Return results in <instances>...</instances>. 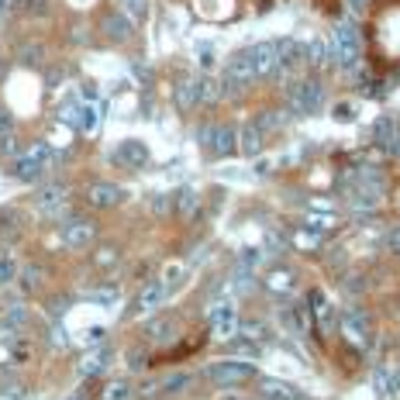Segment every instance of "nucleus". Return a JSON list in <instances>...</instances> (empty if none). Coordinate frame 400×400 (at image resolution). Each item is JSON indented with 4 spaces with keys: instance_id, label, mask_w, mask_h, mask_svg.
Returning a JSON list of instances; mask_svg holds the SVG:
<instances>
[{
    "instance_id": "nucleus-1",
    "label": "nucleus",
    "mask_w": 400,
    "mask_h": 400,
    "mask_svg": "<svg viewBox=\"0 0 400 400\" xmlns=\"http://www.w3.org/2000/svg\"><path fill=\"white\" fill-rule=\"evenodd\" d=\"M328 52H331V62H338L342 69H355L359 59H362V42H359L355 25H348V21L335 25V35H331Z\"/></svg>"
},
{
    "instance_id": "nucleus-2",
    "label": "nucleus",
    "mask_w": 400,
    "mask_h": 400,
    "mask_svg": "<svg viewBox=\"0 0 400 400\" xmlns=\"http://www.w3.org/2000/svg\"><path fill=\"white\" fill-rule=\"evenodd\" d=\"M287 104L294 114H314L324 104V86L318 80H297L287 90Z\"/></svg>"
},
{
    "instance_id": "nucleus-3",
    "label": "nucleus",
    "mask_w": 400,
    "mask_h": 400,
    "mask_svg": "<svg viewBox=\"0 0 400 400\" xmlns=\"http://www.w3.org/2000/svg\"><path fill=\"white\" fill-rule=\"evenodd\" d=\"M49 162H52V149L45 145V142H38V145H31L25 156H18L14 162V176L21 180V183H35L45 169H49Z\"/></svg>"
},
{
    "instance_id": "nucleus-4",
    "label": "nucleus",
    "mask_w": 400,
    "mask_h": 400,
    "mask_svg": "<svg viewBox=\"0 0 400 400\" xmlns=\"http://www.w3.org/2000/svg\"><path fill=\"white\" fill-rule=\"evenodd\" d=\"M256 376V366L245 362V359H221V362H211L207 366V379L217 383V387H239L245 379Z\"/></svg>"
},
{
    "instance_id": "nucleus-5",
    "label": "nucleus",
    "mask_w": 400,
    "mask_h": 400,
    "mask_svg": "<svg viewBox=\"0 0 400 400\" xmlns=\"http://www.w3.org/2000/svg\"><path fill=\"white\" fill-rule=\"evenodd\" d=\"M200 145L211 156H232V152H239V132L232 125H204L200 128Z\"/></svg>"
},
{
    "instance_id": "nucleus-6",
    "label": "nucleus",
    "mask_w": 400,
    "mask_h": 400,
    "mask_svg": "<svg viewBox=\"0 0 400 400\" xmlns=\"http://www.w3.org/2000/svg\"><path fill=\"white\" fill-rule=\"evenodd\" d=\"M241 59L248 62V69L256 73V80L273 76V73H276V42H259V45H248V49H241Z\"/></svg>"
},
{
    "instance_id": "nucleus-7",
    "label": "nucleus",
    "mask_w": 400,
    "mask_h": 400,
    "mask_svg": "<svg viewBox=\"0 0 400 400\" xmlns=\"http://www.w3.org/2000/svg\"><path fill=\"white\" fill-rule=\"evenodd\" d=\"M93 239H97V224L86 221V217H73V221L62 224V245L66 248H86Z\"/></svg>"
},
{
    "instance_id": "nucleus-8",
    "label": "nucleus",
    "mask_w": 400,
    "mask_h": 400,
    "mask_svg": "<svg viewBox=\"0 0 400 400\" xmlns=\"http://www.w3.org/2000/svg\"><path fill=\"white\" fill-rule=\"evenodd\" d=\"M66 200H69V190L66 187H42L35 193V211L42 217H55V214L66 211Z\"/></svg>"
},
{
    "instance_id": "nucleus-9",
    "label": "nucleus",
    "mask_w": 400,
    "mask_h": 400,
    "mask_svg": "<svg viewBox=\"0 0 400 400\" xmlns=\"http://www.w3.org/2000/svg\"><path fill=\"white\" fill-rule=\"evenodd\" d=\"M207 321H211V328H214V335L217 338H232L235 335V304L232 300H217L211 311H207Z\"/></svg>"
},
{
    "instance_id": "nucleus-10",
    "label": "nucleus",
    "mask_w": 400,
    "mask_h": 400,
    "mask_svg": "<svg viewBox=\"0 0 400 400\" xmlns=\"http://www.w3.org/2000/svg\"><path fill=\"white\" fill-rule=\"evenodd\" d=\"M125 197H128V193L118 187V183H93V187L86 190V204L97 207V211H110V207H118Z\"/></svg>"
},
{
    "instance_id": "nucleus-11",
    "label": "nucleus",
    "mask_w": 400,
    "mask_h": 400,
    "mask_svg": "<svg viewBox=\"0 0 400 400\" xmlns=\"http://www.w3.org/2000/svg\"><path fill=\"white\" fill-rule=\"evenodd\" d=\"M114 162H121V166H128V169H138V166L149 162V145L138 142V138H125V142L114 149Z\"/></svg>"
},
{
    "instance_id": "nucleus-12",
    "label": "nucleus",
    "mask_w": 400,
    "mask_h": 400,
    "mask_svg": "<svg viewBox=\"0 0 400 400\" xmlns=\"http://www.w3.org/2000/svg\"><path fill=\"white\" fill-rule=\"evenodd\" d=\"M307 62V45H300L294 38L276 42V69H297Z\"/></svg>"
},
{
    "instance_id": "nucleus-13",
    "label": "nucleus",
    "mask_w": 400,
    "mask_h": 400,
    "mask_svg": "<svg viewBox=\"0 0 400 400\" xmlns=\"http://www.w3.org/2000/svg\"><path fill=\"white\" fill-rule=\"evenodd\" d=\"M166 297H169V287L166 283H149V287H142V294L135 300V314H152V311H159L162 304H166Z\"/></svg>"
},
{
    "instance_id": "nucleus-14",
    "label": "nucleus",
    "mask_w": 400,
    "mask_h": 400,
    "mask_svg": "<svg viewBox=\"0 0 400 400\" xmlns=\"http://www.w3.org/2000/svg\"><path fill=\"white\" fill-rule=\"evenodd\" d=\"M104 35L110 42H128L135 35V21L125 14V11H110L104 18Z\"/></svg>"
},
{
    "instance_id": "nucleus-15",
    "label": "nucleus",
    "mask_w": 400,
    "mask_h": 400,
    "mask_svg": "<svg viewBox=\"0 0 400 400\" xmlns=\"http://www.w3.org/2000/svg\"><path fill=\"white\" fill-rule=\"evenodd\" d=\"M373 387L379 397H397L400 394V366H379L373 373Z\"/></svg>"
},
{
    "instance_id": "nucleus-16",
    "label": "nucleus",
    "mask_w": 400,
    "mask_h": 400,
    "mask_svg": "<svg viewBox=\"0 0 400 400\" xmlns=\"http://www.w3.org/2000/svg\"><path fill=\"white\" fill-rule=\"evenodd\" d=\"M263 142H266V132H263L256 121H248L239 135V152H245V156H259V152H263Z\"/></svg>"
},
{
    "instance_id": "nucleus-17",
    "label": "nucleus",
    "mask_w": 400,
    "mask_h": 400,
    "mask_svg": "<svg viewBox=\"0 0 400 400\" xmlns=\"http://www.w3.org/2000/svg\"><path fill=\"white\" fill-rule=\"evenodd\" d=\"M259 394L266 400H300V394L283 379H259Z\"/></svg>"
},
{
    "instance_id": "nucleus-18",
    "label": "nucleus",
    "mask_w": 400,
    "mask_h": 400,
    "mask_svg": "<svg viewBox=\"0 0 400 400\" xmlns=\"http://www.w3.org/2000/svg\"><path fill=\"white\" fill-rule=\"evenodd\" d=\"M114 362V355L107 352V348H97V352H90V355H83L80 362V376H101Z\"/></svg>"
},
{
    "instance_id": "nucleus-19",
    "label": "nucleus",
    "mask_w": 400,
    "mask_h": 400,
    "mask_svg": "<svg viewBox=\"0 0 400 400\" xmlns=\"http://www.w3.org/2000/svg\"><path fill=\"white\" fill-rule=\"evenodd\" d=\"M176 107H180V110H193V107H200V97H197V76L176 83Z\"/></svg>"
},
{
    "instance_id": "nucleus-20",
    "label": "nucleus",
    "mask_w": 400,
    "mask_h": 400,
    "mask_svg": "<svg viewBox=\"0 0 400 400\" xmlns=\"http://www.w3.org/2000/svg\"><path fill=\"white\" fill-rule=\"evenodd\" d=\"M145 335H149V338H156V342H169V338H176V321H173V318L149 321V324H145Z\"/></svg>"
},
{
    "instance_id": "nucleus-21",
    "label": "nucleus",
    "mask_w": 400,
    "mask_h": 400,
    "mask_svg": "<svg viewBox=\"0 0 400 400\" xmlns=\"http://www.w3.org/2000/svg\"><path fill=\"white\" fill-rule=\"evenodd\" d=\"M197 207H200V193H197V190L183 187L180 193H176V211L183 214V217H193V214H197Z\"/></svg>"
},
{
    "instance_id": "nucleus-22",
    "label": "nucleus",
    "mask_w": 400,
    "mask_h": 400,
    "mask_svg": "<svg viewBox=\"0 0 400 400\" xmlns=\"http://www.w3.org/2000/svg\"><path fill=\"white\" fill-rule=\"evenodd\" d=\"M307 62H311V66H328V62H331V52H328V42H324V38H314V42L307 45Z\"/></svg>"
},
{
    "instance_id": "nucleus-23",
    "label": "nucleus",
    "mask_w": 400,
    "mask_h": 400,
    "mask_svg": "<svg viewBox=\"0 0 400 400\" xmlns=\"http://www.w3.org/2000/svg\"><path fill=\"white\" fill-rule=\"evenodd\" d=\"M11 280H18V259L11 252H0V287H7Z\"/></svg>"
},
{
    "instance_id": "nucleus-24",
    "label": "nucleus",
    "mask_w": 400,
    "mask_h": 400,
    "mask_svg": "<svg viewBox=\"0 0 400 400\" xmlns=\"http://www.w3.org/2000/svg\"><path fill=\"white\" fill-rule=\"evenodd\" d=\"M132 397V383L128 379H114V383H107V390L101 394V400H128Z\"/></svg>"
},
{
    "instance_id": "nucleus-25",
    "label": "nucleus",
    "mask_w": 400,
    "mask_h": 400,
    "mask_svg": "<svg viewBox=\"0 0 400 400\" xmlns=\"http://www.w3.org/2000/svg\"><path fill=\"white\" fill-rule=\"evenodd\" d=\"M0 324H7V328H14V331H21V324H28V307H21V304H14V307H7V314L0 318Z\"/></svg>"
},
{
    "instance_id": "nucleus-26",
    "label": "nucleus",
    "mask_w": 400,
    "mask_h": 400,
    "mask_svg": "<svg viewBox=\"0 0 400 400\" xmlns=\"http://www.w3.org/2000/svg\"><path fill=\"white\" fill-rule=\"evenodd\" d=\"M121 4V11L132 18V21H142V18H149V0H118Z\"/></svg>"
},
{
    "instance_id": "nucleus-27",
    "label": "nucleus",
    "mask_w": 400,
    "mask_h": 400,
    "mask_svg": "<svg viewBox=\"0 0 400 400\" xmlns=\"http://www.w3.org/2000/svg\"><path fill=\"white\" fill-rule=\"evenodd\" d=\"M97 121H101V114H97V107H80V118H76V128L83 132H97Z\"/></svg>"
},
{
    "instance_id": "nucleus-28",
    "label": "nucleus",
    "mask_w": 400,
    "mask_h": 400,
    "mask_svg": "<svg viewBox=\"0 0 400 400\" xmlns=\"http://www.w3.org/2000/svg\"><path fill=\"white\" fill-rule=\"evenodd\" d=\"M18 280H21V290H38V283H42V269L38 266L18 269Z\"/></svg>"
},
{
    "instance_id": "nucleus-29",
    "label": "nucleus",
    "mask_w": 400,
    "mask_h": 400,
    "mask_svg": "<svg viewBox=\"0 0 400 400\" xmlns=\"http://www.w3.org/2000/svg\"><path fill=\"white\" fill-rule=\"evenodd\" d=\"M18 7H21L25 14H31V18H35V14H49V0H21Z\"/></svg>"
},
{
    "instance_id": "nucleus-30",
    "label": "nucleus",
    "mask_w": 400,
    "mask_h": 400,
    "mask_svg": "<svg viewBox=\"0 0 400 400\" xmlns=\"http://www.w3.org/2000/svg\"><path fill=\"white\" fill-rule=\"evenodd\" d=\"M0 152H4V156H18V138L11 132L0 135Z\"/></svg>"
},
{
    "instance_id": "nucleus-31",
    "label": "nucleus",
    "mask_w": 400,
    "mask_h": 400,
    "mask_svg": "<svg viewBox=\"0 0 400 400\" xmlns=\"http://www.w3.org/2000/svg\"><path fill=\"white\" fill-rule=\"evenodd\" d=\"M187 383H190V376H173V379L162 383V390H166V394H176V390H183Z\"/></svg>"
},
{
    "instance_id": "nucleus-32",
    "label": "nucleus",
    "mask_w": 400,
    "mask_h": 400,
    "mask_svg": "<svg viewBox=\"0 0 400 400\" xmlns=\"http://www.w3.org/2000/svg\"><path fill=\"white\" fill-rule=\"evenodd\" d=\"M180 280H183V266H169L166 276H162V283H166L169 290H173V283H180Z\"/></svg>"
},
{
    "instance_id": "nucleus-33",
    "label": "nucleus",
    "mask_w": 400,
    "mask_h": 400,
    "mask_svg": "<svg viewBox=\"0 0 400 400\" xmlns=\"http://www.w3.org/2000/svg\"><path fill=\"white\" fill-rule=\"evenodd\" d=\"M387 248H390V252H397V256H400V224H397V228H390V232H387Z\"/></svg>"
},
{
    "instance_id": "nucleus-34",
    "label": "nucleus",
    "mask_w": 400,
    "mask_h": 400,
    "mask_svg": "<svg viewBox=\"0 0 400 400\" xmlns=\"http://www.w3.org/2000/svg\"><path fill=\"white\" fill-rule=\"evenodd\" d=\"M335 118H338V121H352V118H355V107H352V104H338V107H335Z\"/></svg>"
},
{
    "instance_id": "nucleus-35",
    "label": "nucleus",
    "mask_w": 400,
    "mask_h": 400,
    "mask_svg": "<svg viewBox=\"0 0 400 400\" xmlns=\"http://www.w3.org/2000/svg\"><path fill=\"white\" fill-rule=\"evenodd\" d=\"M152 211H156V214H166V211H169V197H162V193H159V197L152 200Z\"/></svg>"
},
{
    "instance_id": "nucleus-36",
    "label": "nucleus",
    "mask_w": 400,
    "mask_h": 400,
    "mask_svg": "<svg viewBox=\"0 0 400 400\" xmlns=\"http://www.w3.org/2000/svg\"><path fill=\"white\" fill-rule=\"evenodd\" d=\"M7 132H11V114L0 107V135H7Z\"/></svg>"
},
{
    "instance_id": "nucleus-37",
    "label": "nucleus",
    "mask_w": 400,
    "mask_h": 400,
    "mask_svg": "<svg viewBox=\"0 0 400 400\" xmlns=\"http://www.w3.org/2000/svg\"><path fill=\"white\" fill-rule=\"evenodd\" d=\"M348 7H352V11H362V7H366V0H348Z\"/></svg>"
},
{
    "instance_id": "nucleus-38",
    "label": "nucleus",
    "mask_w": 400,
    "mask_h": 400,
    "mask_svg": "<svg viewBox=\"0 0 400 400\" xmlns=\"http://www.w3.org/2000/svg\"><path fill=\"white\" fill-rule=\"evenodd\" d=\"M7 7H11V0H0V18L7 14Z\"/></svg>"
},
{
    "instance_id": "nucleus-39",
    "label": "nucleus",
    "mask_w": 400,
    "mask_h": 400,
    "mask_svg": "<svg viewBox=\"0 0 400 400\" xmlns=\"http://www.w3.org/2000/svg\"><path fill=\"white\" fill-rule=\"evenodd\" d=\"M221 400H245V397H241V394H224Z\"/></svg>"
}]
</instances>
